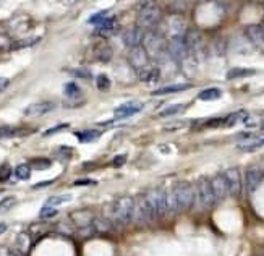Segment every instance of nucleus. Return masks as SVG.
Masks as SVG:
<instances>
[{
  "instance_id": "obj_1",
  "label": "nucleus",
  "mask_w": 264,
  "mask_h": 256,
  "mask_svg": "<svg viewBox=\"0 0 264 256\" xmlns=\"http://www.w3.org/2000/svg\"><path fill=\"white\" fill-rule=\"evenodd\" d=\"M196 201L195 190L188 182H177L167 191V214H179L188 211Z\"/></svg>"
},
{
  "instance_id": "obj_2",
  "label": "nucleus",
  "mask_w": 264,
  "mask_h": 256,
  "mask_svg": "<svg viewBox=\"0 0 264 256\" xmlns=\"http://www.w3.org/2000/svg\"><path fill=\"white\" fill-rule=\"evenodd\" d=\"M135 199L130 196H122L110 204V219L117 227H125L133 221Z\"/></svg>"
},
{
  "instance_id": "obj_3",
  "label": "nucleus",
  "mask_w": 264,
  "mask_h": 256,
  "mask_svg": "<svg viewBox=\"0 0 264 256\" xmlns=\"http://www.w3.org/2000/svg\"><path fill=\"white\" fill-rule=\"evenodd\" d=\"M145 51L148 52L149 59L153 60H161L164 55L169 54L167 51V41L164 39V36L154 33V31H149V33L145 34Z\"/></svg>"
},
{
  "instance_id": "obj_4",
  "label": "nucleus",
  "mask_w": 264,
  "mask_h": 256,
  "mask_svg": "<svg viewBox=\"0 0 264 256\" xmlns=\"http://www.w3.org/2000/svg\"><path fill=\"white\" fill-rule=\"evenodd\" d=\"M196 203L199 204L201 209H211V207L217 203V199L214 196V191L211 187V180L207 177H199L196 182Z\"/></svg>"
},
{
  "instance_id": "obj_5",
  "label": "nucleus",
  "mask_w": 264,
  "mask_h": 256,
  "mask_svg": "<svg viewBox=\"0 0 264 256\" xmlns=\"http://www.w3.org/2000/svg\"><path fill=\"white\" fill-rule=\"evenodd\" d=\"M161 17H162V12L159 9L157 5L154 4H146L145 9H141L140 13H138V26L143 28V29H153L154 26L159 25V21H161Z\"/></svg>"
},
{
  "instance_id": "obj_6",
  "label": "nucleus",
  "mask_w": 264,
  "mask_h": 256,
  "mask_svg": "<svg viewBox=\"0 0 264 256\" xmlns=\"http://www.w3.org/2000/svg\"><path fill=\"white\" fill-rule=\"evenodd\" d=\"M156 218V214L153 211V207L148 203V199L145 195H140L138 198H135V207H133V221L140 224V226H145V224L151 222Z\"/></svg>"
},
{
  "instance_id": "obj_7",
  "label": "nucleus",
  "mask_w": 264,
  "mask_h": 256,
  "mask_svg": "<svg viewBox=\"0 0 264 256\" xmlns=\"http://www.w3.org/2000/svg\"><path fill=\"white\" fill-rule=\"evenodd\" d=\"M145 198L148 199V203L153 207V211L157 216L167 214V191L162 188H153L145 193Z\"/></svg>"
},
{
  "instance_id": "obj_8",
  "label": "nucleus",
  "mask_w": 264,
  "mask_h": 256,
  "mask_svg": "<svg viewBox=\"0 0 264 256\" xmlns=\"http://www.w3.org/2000/svg\"><path fill=\"white\" fill-rule=\"evenodd\" d=\"M167 51H169L170 57L175 62L182 63L190 55L188 47L185 44V36H183V37H170L169 42H167Z\"/></svg>"
},
{
  "instance_id": "obj_9",
  "label": "nucleus",
  "mask_w": 264,
  "mask_h": 256,
  "mask_svg": "<svg viewBox=\"0 0 264 256\" xmlns=\"http://www.w3.org/2000/svg\"><path fill=\"white\" fill-rule=\"evenodd\" d=\"M224 177H226V182H227L229 193L235 198L240 196V193H242V175H240V170L237 167H230V169H227L226 174H224Z\"/></svg>"
},
{
  "instance_id": "obj_10",
  "label": "nucleus",
  "mask_w": 264,
  "mask_h": 256,
  "mask_svg": "<svg viewBox=\"0 0 264 256\" xmlns=\"http://www.w3.org/2000/svg\"><path fill=\"white\" fill-rule=\"evenodd\" d=\"M128 60H130L131 67L135 68L140 73L145 68H148V63H149V55L145 51V47H135L131 49L130 55H128Z\"/></svg>"
},
{
  "instance_id": "obj_11",
  "label": "nucleus",
  "mask_w": 264,
  "mask_h": 256,
  "mask_svg": "<svg viewBox=\"0 0 264 256\" xmlns=\"http://www.w3.org/2000/svg\"><path fill=\"white\" fill-rule=\"evenodd\" d=\"M143 110V102L140 101H128L123 102L122 106H118L114 112V117L117 120H122V118H130L133 115H137L138 112Z\"/></svg>"
},
{
  "instance_id": "obj_12",
  "label": "nucleus",
  "mask_w": 264,
  "mask_h": 256,
  "mask_svg": "<svg viewBox=\"0 0 264 256\" xmlns=\"http://www.w3.org/2000/svg\"><path fill=\"white\" fill-rule=\"evenodd\" d=\"M245 36L248 41L251 42L254 49H258L259 52H264V31L261 25H250L245 29Z\"/></svg>"
},
{
  "instance_id": "obj_13",
  "label": "nucleus",
  "mask_w": 264,
  "mask_h": 256,
  "mask_svg": "<svg viewBox=\"0 0 264 256\" xmlns=\"http://www.w3.org/2000/svg\"><path fill=\"white\" fill-rule=\"evenodd\" d=\"M143 41H145V31H143V28H140L138 25L137 26H130L125 29L123 33V42L125 46L128 47H141Z\"/></svg>"
},
{
  "instance_id": "obj_14",
  "label": "nucleus",
  "mask_w": 264,
  "mask_h": 256,
  "mask_svg": "<svg viewBox=\"0 0 264 256\" xmlns=\"http://www.w3.org/2000/svg\"><path fill=\"white\" fill-rule=\"evenodd\" d=\"M55 107H57V104L52 101H39V102L31 104V106H28L25 109V115L26 117H42L46 114H49V112H52Z\"/></svg>"
},
{
  "instance_id": "obj_15",
  "label": "nucleus",
  "mask_w": 264,
  "mask_h": 256,
  "mask_svg": "<svg viewBox=\"0 0 264 256\" xmlns=\"http://www.w3.org/2000/svg\"><path fill=\"white\" fill-rule=\"evenodd\" d=\"M264 179V172L259 169V167H250L245 174V183H246V190L248 193H254V190L259 187V183Z\"/></svg>"
},
{
  "instance_id": "obj_16",
  "label": "nucleus",
  "mask_w": 264,
  "mask_h": 256,
  "mask_svg": "<svg viewBox=\"0 0 264 256\" xmlns=\"http://www.w3.org/2000/svg\"><path fill=\"white\" fill-rule=\"evenodd\" d=\"M185 44L188 47V52L196 59V54L203 49V37L196 29H188L185 33Z\"/></svg>"
},
{
  "instance_id": "obj_17",
  "label": "nucleus",
  "mask_w": 264,
  "mask_h": 256,
  "mask_svg": "<svg viewBox=\"0 0 264 256\" xmlns=\"http://www.w3.org/2000/svg\"><path fill=\"white\" fill-rule=\"evenodd\" d=\"M211 187H212L214 196L217 201H222V199L229 195V187H227V182H226V177H224V174L214 175V177L211 179Z\"/></svg>"
},
{
  "instance_id": "obj_18",
  "label": "nucleus",
  "mask_w": 264,
  "mask_h": 256,
  "mask_svg": "<svg viewBox=\"0 0 264 256\" xmlns=\"http://www.w3.org/2000/svg\"><path fill=\"white\" fill-rule=\"evenodd\" d=\"M187 31H188L187 23L182 17L173 15V17L169 18V36L170 37H183Z\"/></svg>"
},
{
  "instance_id": "obj_19",
  "label": "nucleus",
  "mask_w": 264,
  "mask_h": 256,
  "mask_svg": "<svg viewBox=\"0 0 264 256\" xmlns=\"http://www.w3.org/2000/svg\"><path fill=\"white\" fill-rule=\"evenodd\" d=\"M70 219L78 229H91L93 221H94V218L91 216L90 211H75L70 216Z\"/></svg>"
},
{
  "instance_id": "obj_20",
  "label": "nucleus",
  "mask_w": 264,
  "mask_h": 256,
  "mask_svg": "<svg viewBox=\"0 0 264 256\" xmlns=\"http://www.w3.org/2000/svg\"><path fill=\"white\" fill-rule=\"evenodd\" d=\"M34 130H23L20 126H12V125H2L0 126V140L4 138H15V137H23Z\"/></svg>"
},
{
  "instance_id": "obj_21",
  "label": "nucleus",
  "mask_w": 264,
  "mask_h": 256,
  "mask_svg": "<svg viewBox=\"0 0 264 256\" xmlns=\"http://www.w3.org/2000/svg\"><path fill=\"white\" fill-rule=\"evenodd\" d=\"M191 84L190 83H179V84H167L162 88H157V90L153 91L154 96H162V94H175V93H182L190 90Z\"/></svg>"
},
{
  "instance_id": "obj_22",
  "label": "nucleus",
  "mask_w": 264,
  "mask_h": 256,
  "mask_svg": "<svg viewBox=\"0 0 264 256\" xmlns=\"http://www.w3.org/2000/svg\"><path fill=\"white\" fill-rule=\"evenodd\" d=\"M140 79L145 83H156L159 81V78H161V70H159V67H148L145 68L143 71H140Z\"/></svg>"
},
{
  "instance_id": "obj_23",
  "label": "nucleus",
  "mask_w": 264,
  "mask_h": 256,
  "mask_svg": "<svg viewBox=\"0 0 264 256\" xmlns=\"http://www.w3.org/2000/svg\"><path fill=\"white\" fill-rule=\"evenodd\" d=\"M117 26L114 17H107L106 20H102L99 25H96V33H99L102 36H109L110 33H114V29Z\"/></svg>"
},
{
  "instance_id": "obj_24",
  "label": "nucleus",
  "mask_w": 264,
  "mask_h": 256,
  "mask_svg": "<svg viewBox=\"0 0 264 256\" xmlns=\"http://www.w3.org/2000/svg\"><path fill=\"white\" fill-rule=\"evenodd\" d=\"M264 146V137H256V138H250L248 141L238 145V149L243 151V153H253V151L259 149Z\"/></svg>"
},
{
  "instance_id": "obj_25",
  "label": "nucleus",
  "mask_w": 264,
  "mask_h": 256,
  "mask_svg": "<svg viewBox=\"0 0 264 256\" xmlns=\"http://www.w3.org/2000/svg\"><path fill=\"white\" fill-rule=\"evenodd\" d=\"M221 96H222V91L219 90V88H207V90H203L198 94V99L204 101V102H211V101L221 99Z\"/></svg>"
},
{
  "instance_id": "obj_26",
  "label": "nucleus",
  "mask_w": 264,
  "mask_h": 256,
  "mask_svg": "<svg viewBox=\"0 0 264 256\" xmlns=\"http://www.w3.org/2000/svg\"><path fill=\"white\" fill-rule=\"evenodd\" d=\"M256 75V70L254 68H230L227 71V79H237V78H246V76H253Z\"/></svg>"
},
{
  "instance_id": "obj_27",
  "label": "nucleus",
  "mask_w": 264,
  "mask_h": 256,
  "mask_svg": "<svg viewBox=\"0 0 264 256\" xmlns=\"http://www.w3.org/2000/svg\"><path fill=\"white\" fill-rule=\"evenodd\" d=\"M112 227H114V224H112V221L107 218H94V221H93V229L96 232H101V234L110 232Z\"/></svg>"
},
{
  "instance_id": "obj_28",
  "label": "nucleus",
  "mask_w": 264,
  "mask_h": 256,
  "mask_svg": "<svg viewBox=\"0 0 264 256\" xmlns=\"http://www.w3.org/2000/svg\"><path fill=\"white\" fill-rule=\"evenodd\" d=\"M17 246H18V251L20 254H26L29 251L31 248V237L29 234H26V232H21V234H18L17 237Z\"/></svg>"
},
{
  "instance_id": "obj_29",
  "label": "nucleus",
  "mask_w": 264,
  "mask_h": 256,
  "mask_svg": "<svg viewBox=\"0 0 264 256\" xmlns=\"http://www.w3.org/2000/svg\"><path fill=\"white\" fill-rule=\"evenodd\" d=\"M101 137L99 130H83V132H76V138L79 143H94Z\"/></svg>"
},
{
  "instance_id": "obj_30",
  "label": "nucleus",
  "mask_w": 264,
  "mask_h": 256,
  "mask_svg": "<svg viewBox=\"0 0 264 256\" xmlns=\"http://www.w3.org/2000/svg\"><path fill=\"white\" fill-rule=\"evenodd\" d=\"M29 164H31V169H34V170H46V169H51L52 161L47 157H34V159H31Z\"/></svg>"
},
{
  "instance_id": "obj_31",
  "label": "nucleus",
  "mask_w": 264,
  "mask_h": 256,
  "mask_svg": "<svg viewBox=\"0 0 264 256\" xmlns=\"http://www.w3.org/2000/svg\"><path fill=\"white\" fill-rule=\"evenodd\" d=\"M185 110V104H172V106L162 109L159 112V117H170V115H179Z\"/></svg>"
},
{
  "instance_id": "obj_32",
  "label": "nucleus",
  "mask_w": 264,
  "mask_h": 256,
  "mask_svg": "<svg viewBox=\"0 0 264 256\" xmlns=\"http://www.w3.org/2000/svg\"><path fill=\"white\" fill-rule=\"evenodd\" d=\"M73 198L71 195H55V196H51V198H47V201L44 206H49V207H57L63 203H68L70 199Z\"/></svg>"
},
{
  "instance_id": "obj_33",
  "label": "nucleus",
  "mask_w": 264,
  "mask_h": 256,
  "mask_svg": "<svg viewBox=\"0 0 264 256\" xmlns=\"http://www.w3.org/2000/svg\"><path fill=\"white\" fill-rule=\"evenodd\" d=\"M63 94L70 99H79L81 98V90L76 83H67L65 88H63Z\"/></svg>"
},
{
  "instance_id": "obj_34",
  "label": "nucleus",
  "mask_w": 264,
  "mask_h": 256,
  "mask_svg": "<svg viewBox=\"0 0 264 256\" xmlns=\"http://www.w3.org/2000/svg\"><path fill=\"white\" fill-rule=\"evenodd\" d=\"M15 175H17L18 180H29V177H31V165L29 164H20L17 169H15Z\"/></svg>"
},
{
  "instance_id": "obj_35",
  "label": "nucleus",
  "mask_w": 264,
  "mask_h": 256,
  "mask_svg": "<svg viewBox=\"0 0 264 256\" xmlns=\"http://www.w3.org/2000/svg\"><path fill=\"white\" fill-rule=\"evenodd\" d=\"M37 42H39V37H26V39H21V41L13 42L12 49H25V47H33Z\"/></svg>"
},
{
  "instance_id": "obj_36",
  "label": "nucleus",
  "mask_w": 264,
  "mask_h": 256,
  "mask_svg": "<svg viewBox=\"0 0 264 256\" xmlns=\"http://www.w3.org/2000/svg\"><path fill=\"white\" fill-rule=\"evenodd\" d=\"M59 214V211L55 207H49V206H42V209L39 211V219H52Z\"/></svg>"
},
{
  "instance_id": "obj_37",
  "label": "nucleus",
  "mask_w": 264,
  "mask_h": 256,
  "mask_svg": "<svg viewBox=\"0 0 264 256\" xmlns=\"http://www.w3.org/2000/svg\"><path fill=\"white\" fill-rule=\"evenodd\" d=\"M109 17V10H102V12H98V13H94L93 17H90V20H87V23H90V25H99V23L102 21V20H106Z\"/></svg>"
},
{
  "instance_id": "obj_38",
  "label": "nucleus",
  "mask_w": 264,
  "mask_h": 256,
  "mask_svg": "<svg viewBox=\"0 0 264 256\" xmlns=\"http://www.w3.org/2000/svg\"><path fill=\"white\" fill-rule=\"evenodd\" d=\"M96 84H98V88L101 91H107L109 88H110V79H109V76L107 75H99L98 78H96Z\"/></svg>"
},
{
  "instance_id": "obj_39",
  "label": "nucleus",
  "mask_w": 264,
  "mask_h": 256,
  "mask_svg": "<svg viewBox=\"0 0 264 256\" xmlns=\"http://www.w3.org/2000/svg\"><path fill=\"white\" fill-rule=\"evenodd\" d=\"M188 123H190L188 120H177V122H169V123H165V125H164V130H167V132H172V130H180V128L187 126Z\"/></svg>"
},
{
  "instance_id": "obj_40",
  "label": "nucleus",
  "mask_w": 264,
  "mask_h": 256,
  "mask_svg": "<svg viewBox=\"0 0 264 256\" xmlns=\"http://www.w3.org/2000/svg\"><path fill=\"white\" fill-rule=\"evenodd\" d=\"M17 204V198L15 196H7L0 201V211H9L12 207Z\"/></svg>"
},
{
  "instance_id": "obj_41",
  "label": "nucleus",
  "mask_w": 264,
  "mask_h": 256,
  "mask_svg": "<svg viewBox=\"0 0 264 256\" xmlns=\"http://www.w3.org/2000/svg\"><path fill=\"white\" fill-rule=\"evenodd\" d=\"M10 174H12V169H10L9 164L0 165V180H2V182H4V180H9Z\"/></svg>"
},
{
  "instance_id": "obj_42",
  "label": "nucleus",
  "mask_w": 264,
  "mask_h": 256,
  "mask_svg": "<svg viewBox=\"0 0 264 256\" xmlns=\"http://www.w3.org/2000/svg\"><path fill=\"white\" fill-rule=\"evenodd\" d=\"M65 128H68V123H60V125L54 126V128H49L47 132H44V137H51V135L57 133V132H62V130H65Z\"/></svg>"
},
{
  "instance_id": "obj_43",
  "label": "nucleus",
  "mask_w": 264,
  "mask_h": 256,
  "mask_svg": "<svg viewBox=\"0 0 264 256\" xmlns=\"http://www.w3.org/2000/svg\"><path fill=\"white\" fill-rule=\"evenodd\" d=\"M125 162H126V154H118V156L114 157V161H112V165H114V167H122Z\"/></svg>"
},
{
  "instance_id": "obj_44",
  "label": "nucleus",
  "mask_w": 264,
  "mask_h": 256,
  "mask_svg": "<svg viewBox=\"0 0 264 256\" xmlns=\"http://www.w3.org/2000/svg\"><path fill=\"white\" fill-rule=\"evenodd\" d=\"M0 256H21V254L10 250V248H7V246H0Z\"/></svg>"
},
{
  "instance_id": "obj_45",
  "label": "nucleus",
  "mask_w": 264,
  "mask_h": 256,
  "mask_svg": "<svg viewBox=\"0 0 264 256\" xmlns=\"http://www.w3.org/2000/svg\"><path fill=\"white\" fill-rule=\"evenodd\" d=\"M9 84H10V79H9V78H5V76H0V93H2V91H5L7 88H9Z\"/></svg>"
},
{
  "instance_id": "obj_46",
  "label": "nucleus",
  "mask_w": 264,
  "mask_h": 256,
  "mask_svg": "<svg viewBox=\"0 0 264 256\" xmlns=\"http://www.w3.org/2000/svg\"><path fill=\"white\" fill-rule=\"evenodd\" d=\"M170 7H173L172 10H179V12H182V10H185V9H183V7H187V4H185V2H170Z\"/></svg>"
},
{
  "instance_id": "obj_47",
  "label": "nucleus",
  "mask_w": 264,
  "mask_h": 256,
  "mask_svg": "<svg viewBox=\"0 0 264 256\" xmlns=\"http://www.w3.org/2000/svg\"><path fill=\"white\" fill-rule=\"evenodd\" d=\"M52 183H54V180H47V182H39V183H36V185L33 187V190H39V188L49 187V185H52Z\"/></svg>"
},
{
  "instance_id": "obj_48",
  "label": "nucleus",
  "mask_w": 264,
  "mask_h": 256,
  "mask_svg": "<svg viewBox=\"0 0 264 256\" xmlns=\"http://www.w3.org/2000/svg\"><path fill=\"white\" fill-rule=\"evenodd\" d=\"M7 229H9V226H7L5 222H0V235H2V234H5V232H7Z\"/></svg>"
},
{
  "instance_id": "obj_49",
  "label": "nucleus",
  "mask_w": 264,
  "mask_h": 256,
  "mask_svg": "<svg viewBox=\"0 0 264 256\" xmlns=\"http://www.w3.org/2000/svg\"><path fill=\"white\" fill-rule=\"evenodd\" d=\"M90 183H93L91 180H76L75 185H90Z\"/></svg>"
},
{
  "instance_id": "obj_50",
  "label": "nucleus",
  "mask_w": 264,
  "mask_h": 256,
  "mask_svg": "<svg viewBox=\"0 0 264 256\" xmlns=\"http://www.w3.org/2000/svg\"><path fill=\"white\" fill-rule=\"evenodd\" d=\"M261 28H262V31H264V21H262V25H261Z\"/></svg>"
}]
</instances>
